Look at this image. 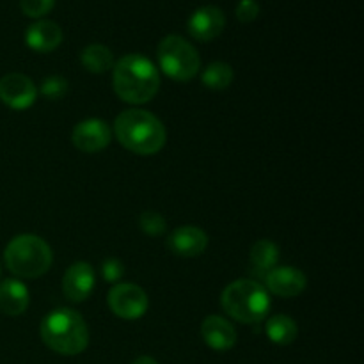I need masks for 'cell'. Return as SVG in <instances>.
Returning <instances> with one entry per match:
<instances>
[{
    "label": "cell",
    "mask_w": 364,
    "mask_h": 364,
    "mask_svg": "<svg viewBox=\"0 0 364 364\" xmlns=\"http://www.w3.org/2000/svg\"><path fill=\"white\" fill-rule=\"evenodd\" d=\"M114 91L123 102L142 105L151 102L160 89L155 64L141 53H128L114 64Z\"/></svg>",
    "instance_id": "1"
},
{
    "label": "cell",
    "mask_w": 364,
    "mask_h": 364,
    "mask_svg": "<svg viewBox=\"0 0 364 364\" xmlns=\"http://www.w3.org/2000/svg\"><path fill=\"white\" fill-rule=\"evenodd\" d=\"M117 141L135 155H155L166 146V128L162 121L142 109H128L114 123Z\"/></svg>",
    "instance_id": "2"
},
{
    "label": "cell",
    "mask_w": 364,
    "mask_h": 364,
    "mask_svg": "<svg viewBox=\"0 0 364 364\" xmlns=\"http://www.w3.org/2000/svg\"><path fill=\"white\" fill-rule=\"evenodd\" d=\"M41 340L60 355H78L87 348L89 329L84 316L70 308H59L43 318Z\"/></svg>",
    "instance_id": "3"
},
{
    "label": "cell",
    "mask_w": 364,
    "mask_h": 364,
    "mask_svg": "<svg viewBox=\"0 0 364 364\" xmlns=\"http://www.w3.org/2000/svg\"><path fill=\"white\" fill-rule=\"evenodd\" d=\"M224 311L240 323H258L270 311V295L252 279H237L224 288L220 295Z\"/></svg>",
    "instance_id": "4"
},
{
    "label": "cell",
    "mask_w": 364,
    "mask_h": 364,
    "mask_svg": "<svg viewBox=\"0 0 364 364\" xmlns=\"http://www.w3.org/2000/svg\"><path fill=\"white\" fill-rule=\"evenodd\" d=\"M53 255L50 245L36 235H18L4 251V263L14 276L34 279L48 272Z\"/></svg>",
    "instance_id": "5"
},
{
    "label": "cell",
    "mask_w": 364,
    "mask_h": 364,
    "mask_svg": "<svg viewBox=\"0 0 364 364\" xmlns=\"http://www.w3.org/2000/svg\"><path fill=\"white\" fill-rule=\"evenodd\" d=\"M156 55L164 73L176 82L192 80L201 68L198 50L180 36H166L160 41Z\"/></svg>",
    "instance_id": "6"
},
{
    "label": "cell",
    "mask_w": 364,
    "mask_h": 364,
    "mask_svg": "<svg viewBox=\"0 0 364 364\" xmlns=\"http://www.w3.org/2000/svg\"><path fill=\"white\" fill-rule=\"evenodd\" d=\"M110 309L116 316L124 320H137L148 311V295L141 287L132 283H117L110 288L107 297Z\"/></svg>",
    "instance_id": "7"
},
{
    "label": "cell",
    "mask_w": 364,
    "mask_h": 364,
    "mask_svg": "<svg viewBox=\"0 0 364 364\" xmlns=\"http://www.w3.org/2000/svg\"><path fill=\"white\" fill-rule=\"evenodd\" d=\"M36 98H38V89L27 75L9 73L0 78V100L9 109H28L34 105Z\"/></svg>",
    "instance_id": "8"
},
{
    "label": "cell",
    "mask_w": 364,
    "mask_h": 364,
    "mask_svg": "<svg viewBox=\"0 0 364 364\" xmlns=\"http://www.w3.org/2000/svg\"><path fill=\"white\" fill-rule=\"evenodd\" d=\"M226 27V16L215 6H203L196 9L188 18V34L201 43L213 41L223 34Z\"/></svg>",
    "instance_id": "9"
},
{
    "label": "cell",
    "mask_w": 364,
    "mask_h": 364,
    "mask_svg": "<svg viewBox=\"0 0 364 364\" xmlns=\"http://www.w3.org/2000/svg\"><path fill=\"white\" fill-rule=\"evenodd\" d=\"M265 290L279 297H297L308 287L304 274L295 267H274L265 274Z\"/></svg>",
    "instance_id": "10"
},
{
    "label": "cell",
    "mask_w": 364,
    "mask_h": 364,
    "mask_svg": "<svg viewBox=\"0 0 364 364\" xmlns=\"http://www.w3.org/2000/svg\"><path fill=\"white\" fill-rule=\"evenodd\" d=\"M110 128L103 119H85L75 127L73 144L84 153H98L110 144Z\"/></svg>",
    "instance_id": "11"
},
{
    "label": "cell",
    "mask_w": 364,
    "mask_h": 364,
    "mask_svg": "<svg viewBox=\"0 0 364 364\" xmlns=\"http://www.w3.org/2000/svg\"><path fill=\"white\" fill-rule=\"evenodd\" d=\"M95 290V269L85 262H77L63 277V294L71 302H84Z\"/></svg>",
    "instance_id": "12"
},
{
    "label": "cell",
    "mask_w": 364,
    "mask_h": 364,
    "mask_svg": "<svg viewBox=\"0 0 364 364\" xmlns=\"http://www.w3.org/2000/svg\"><path fill=\"white\" fill-rule=\"evenodd\" d=\"M166 244L173 255L181 256V258H196L205 252L206 245H208V237L199 228L183 226L174 230L167 237Z\"/></svg>",
    "instance_id": "13"
},
{
    "label": "cell",
    "mask_w": 364,
    "mask_h": 364,
    "mask_svg": "<svg viewBox=\"0 0 364 364\" xmlns=\"http://www.w3.org/2000/svg\"><path fill=\"white\" fill-rule=\"evenodd\" d=\"M201 336L210 348L217 352H226L237 343V331L223 316H208L203 320Z\"/></svg>",
    "instance_id": "14"
},
{
    "label": "cell",
    "mask_w": 364,
    "mask_h": 364,
    "mask_svg": "<svg viewBox=\"0 0 364 364\" xmlns=\"http://www.w3.org/2000/svg\"><path fill=\"white\" fill-rule=\"evenodd\" d=\"M25 43L34 52L48 53L63 43V31L55 21L38 20L25 32Z\"/></svg>",
    "instance_id": "15"
},
{
    "label": "cell",
    "mask_w": 364,
    "mask_h": 364,
    "mask_svg": "<svg viewBox=\"0 0 364 364\" xmlns=\"http://www.w3.org/2000/svg\"><path fill=\"white\" fill-rule=\"evenodd\" d=\"M28 288L18 279H6L0 283V311L4 315H23L28 308Z\"/></svg>",
    "instance_id": "16"
},
{
    "label": "cell",
    "mask_w": 364,
    "mask_h": 364,
    "mask_svg": "<svg viewBox=\"0 0 364 364\" xmlns=\"http://www.w3.org/2000/svg\"><path fill=\"white\" fill-rule=\"evenodd\" d=\"M80 60L84 68L91 73H107L109 70L114 68V55L107 46L98 45H87L80 53Z\"/></svg>",
    "instance_id": "17"
},
{
    "label": "cell",
    "mask_w": 364,
    "mask_h": 364,
    "mask_svg": "<svg viewBox=\"0 0 364 364\" xmlns=\"http://www.w3.org/2000/svg\"><path fill=\"white\" fill-rule=\"evenodd\" d=\"M265 333L269 340L276 345H291L297 340V323L290 316L276 315L269 318L265 326Z\"/></svg>",
    "instance_id": "18"
},
{
    "label": "cell",
    "mask_w": 364,
    "mask_h": 364,
    "mask_svg": "<svg viewBox=\"0 0 364 364\" xmlns=\"http://www.w3.org/2000/svg\"><path fill=\"white\" fill-rule=\"evenodd\" d=\"M277 259H279V249L274 242L270 240H258L251 247V263L255 267L256 272L263 274L277 267Z\"/></svg>",
    "instance_id": "19"
},
{
    "label": "cell",
    "mask_w": 364,
    "mask_h": 364,
    "mask_svg": "<svg viewBox=\"0 0 364 364\" xmlns=\"http://www.w3.org/2000/svg\"><path fill=\"white\" fill-rule=\"evenodd\" d=\"M233 68L228 63H223V60H217V63L208 64L205 68L201 75L203 84L208 89H213V91H223V89H228L233 82Z\"/></svg>",
    "instance_id": "20"
},
{
    "label": "cell",
    "mask_w": 364,
    "mask_h": 364,
    "mask_svg": "<svg viewBox=\"0 0 364 364\" xmlns=\"http://www.w3.org/2000/svg\"><path fill=\"white\" fill-rule=\"evenodd\" d=\"M139 226L149 237H160V235L166 233L167 223L159 212H142L139 215Z\"/></svg>",
    "instance_id": "21"
},
{
    "label": "cell",
    "mask_w": 364,
    "mask_h": 364,
    "mask_svg": "<svg viewBox=\"0 0 364 364\" xmlns=\"http://www.w3.org/2000/svg\"><path fill=\"white\" fill-rule=\"evenodd\" d=\"M41 92L48 100H60L68 92V80L59 75L46 77L41 84Z\"/></svg>",
    "instance_id": "22"
},
{
    "label": "cell",
    "mask_w": 364,
    "mask_h": 364,
    "mask_svg": "<svg viewBox=\"0 0 364 364\" xmlns=\"http://www.w3.org/2000/svg\"><path fill=\"white\" fill-rule=\"evenodd\" d=\"M55 6V0H20V7L25 16L41 18L48 14Z\"/></svg>",
    "instance_id": "23"
},
{
    "label": "cell",
    "mask_w": 364,
    "mask_h": 364,
    "mask_svg": "<svg viewBox=\"0 0 364 364\" xmlns=\"http://www.w3.org/2000/svg\"><path fill=\"white\" fill-rule=\"evenodd\" d=\"M235 14H237V18L242 23H251V21H255L258 18L259 4L256 0H240L237 4Z\"/></svg>",
    "instance_id": "24"
},
{
    "label": "cell",
    "mask_w": 364,
    "mask_h": 364,
    "mask_svg": "<svg viewBox=\"0 0 364 364\" xmlns=\"http://www.w3.org/2000/svg\"><path fill=\"white\" fill-rule=\"evenodd\" d=\"M124 274V267L119 259L116 258H109L103 262L102 265V276L107 283H117V281L123 277Z\"/></svg>",
    "instance_id": "25"
},
{
    "label": "cell",
    "mask_w": 364,
    "mask_h": 364,
    "mask_svg": "<svg viewBox=\"0 0 364 364\" xmlns=\"http://www.w3.org/2000/svg\"><path fill=\"white\" fill-rule=\"evenodd\" d=\"M132 364H159V363H156L153 358H149V355H141V358L135 359Z\"/></svg>",
    "instance_id": "26"
}]
</instances>
